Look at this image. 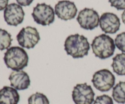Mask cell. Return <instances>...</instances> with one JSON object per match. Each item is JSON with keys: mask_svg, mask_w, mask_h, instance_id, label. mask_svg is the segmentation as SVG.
<instances>
[{"mask_svg": "<svg viewBox=\"0 0 125 104\" xmlns=\"http://www.w3.org/2000/svg\"><path fill=\"white\" fill-rule=\"evenodd\" d=\"M64 48L67 54L73 58H83L87 56L90 44L85 37L76 34L69 35L66 38Z\"/></svg>", "mask_w": 125, "mask_h": 104, "instance_id": "cell-1", "label": "cell"}, {"mask_svg": "<svg viewBox=\"0 0 125 104\" xmlns=\"http://www.w3.org/2000/svg\"><path fill=\"white\" fill-rule=\"evenodd\" d=\"M4 61L8 68L20 71L28 66L29 57L23 48L13 46L7 49L4 56Z\"/></svg>", "mask_w": 125, "mask_h": 104, "instance_id": "cell-2", "label": "cell"}, {"mask_svg": "<svg viewBox=\"0 0 125 104\" xmlns=\"http://www.w3.org/2000/svg\"><path fill=\"white\" fill-rule=\"evenodd\" d=\"M91 46L94 55L101 59L111 57L113 56L115 49V41L106 34H101L95 37Z\"/></svg>", "mask_w": 125, "mask_h": 104, "instance_id": "cell-3", "label": "cell"}, {"mask_svg": "<svg viewBox=\"0 0 125 104\" xmlns=\"http://www.w3.org/2000/svg\"><path fill=\"white\" fill-rule=\"evenodd\" d=\"M92 82L96 90L101 92H106L114 87L115 77L109 69H103L94 73Z\"/></svg>", "mask_w": 125, "mask_h": 104, "instance_id": "cell-4", "label": "cell"}, {"mask_svg": "<svg viewBox=\"0 0 125 104\" xmlns=\"http://www.w3.org/2000/svg\"><path fill=\"white\" fill-rule=\"evenodd\" d=\"M32 16L34 21L42 26H48L54 21L55 12L50 5L38 4L33 9Z\"/></svg>", "mask_w": 125, "mask_h": 104, "instance_id": "cell-5", "label": "cell"}, {"mask_svg": "<svg viewBox=\"0 0 125 104\" xmlns=\"http://www.w3.org/2000/svg\"><path fill=\"white\" fill-rule=\"evenodd\" d=\"M95 93L86 83L77 84L72 91V99L75 104H92Z\"/></svg>", "mask_w": 125, "mask_h": 104, "instance_id": "cell-6", "label": "cell"}, {"mask_svg": "<svg viewBox=\"0 0 125 104\" xmlns=\"http://www.w3.org/2000/svg\"><path fill=\"white\" fill-rule=\"evenodd\" d=\"M40 39V35L36 28L31 26L23 28L17 35L18 44L21 47L26 49L35 47Z\"/></svg>", "mask_w": 125, "mask_h": 104, "instance_id": "cell-7", "label": "cell"}, {"mask_svg": "<svg viewBox=\"0 0 125 104\" xmlns=\"http://www.w3.org/2000/svg\"><path fill=\"white\" fill-rule=\"evenodd\" d=\"M77 21L83 29L93 30L98 26L100 17L98 12L93 9L85 8L79 12Z\"/></svg>", "mask_w": 125, "mask_h": 104, "instance_id": "cell-8", "label": "cell"}, {"mask_svg": "<svg viewBox=\"0 0 125 104\" xmlns=\"http://www.w3.org/2000/svg\"><path fill=\"white\" fill-rule=\"evenodd\" d=\"M24 12L20 5L16 3L9 4L4 11V18L7 24L17 26L24 20Z\"/></svg>", "mask_w": 125, "mask_h": 104, "instance_id": "cell-9", "label": "cell"}, {"mask_svg": "<svg viewBox=\"0 0 125 104\" xmlns=\"http://www.w3.org/2000/svg\"><path fill=\"white\" fill-rule=\"evenodd\" d=\"M55 13L59 18L64 21L70 20L76 17L78 9L75 4L68 0L60 1L55 6Z\"/></svg>", "mask_w": 125, "mask_h": 104, "instance_id": "cell-10", "label": "cell"}, {"mask_svg": "<svg viewBox=\"0 0 125 104\" xmlns=\"http://www.w3.org/2000/svg\"><path fill=\"white\" fill-rule=\"evenodd\" d=\"M101 30L106 34H115L120 29V21L115 14L111 12L103 13L100 18Z\"/></svg>", "mask_w": 125, "mask_h": 104, "instance_id": "cell-11", "label": "cell"}, {"mask_svg": "<svg viewBox=\"0 0 125 104\" xmlns=\"http://www.w3.org/2000/svg\"><path fill=\"white\" fill-rule=\"evenodd\" d=\"M10 85L17 90H26L31 84L29 75L23 71H13L9 77Z\"/></svg>", "mask_w": 125, "mask_h": 104, "instance_id": "cell-12", "label": "cell"}, {"mask_svg": "<svg viewBox=\"0 0 125 104\" xmlns=\"http://www.w3.org/2000/svg\"><path fill=\"white\" fill-rule=\"evenodd\" d=\"M20 95L14 88L5 86L0 90V104H18Z\"/></svg>", "mask_w": 125, "mask_h": 104, "instance_id": "cell-13", "label": "cell"}, {"mask_svg": "<svg viewBox=\"0 0 125 104\" xmlns=\"http://www.w3.org/2000/svg\"><path fill=\"white\" fill-rule=\"evenodd\" d=\"M113 71L118 76H125V53L118 54L112 59Z\"/></svg>", "mask_w": 125, "mask_h": 104, "instance_id": "cell-14", "label": "cell"}, {"mask_svg": "<svg viewBox=\"0 0 125 104\" xmlns=\"http://www.w3.org/2000/svg\"><path fill=\"white\" fill-rule=\"evenodd\" d=\"M112 97L118 104H125V82H120L112 91Z\"/></svg>", "mask_w": 125, "mask_h": 104, "instance_id": "cell-15", "label": "cell"}, {"mask_svg": "<svg viewBox=\"0 0 125 104\" xmlns=\"http://www.w3.org/2000/svg\"><path fill=\"white\" fill-rule=\"evenodd\" d=\"M12 41L10 34L7 30L0 29V51L9 48Z\"/></svg>", "mask_w": 125, "mask_h": 104, "instance_id": "cell-16", "label": "cell"}, {"mask_svg": "<svg viewBox=\"0 0 125 104\" xmlns=\"http://www.w3.org/2000/svg\"><path fill=\"white\" fill-rule=\"evenodd\" d=\"M28 104H50V102L45 95L37 92L29 97Z\"/></svg>", "mask_w": 125, "mask_h": 104, "instance_id": "cell-17", "label": "cell"}, {"mask_svg": "<svg viewBox=\"0 0 125 104\" xmlns=\"http://www.w3.org/2000/svg\"><path fill=\"white\" fill-rule=\"evenodd\" d=\"M115 44L120 51L125 53V32L117 35L115 39Z\"/></svg>", "mask_w": 125, "mask_h": 104, "instance_id": "cell-18", "label": "cell"}, {"mask_svg": "<svg viewBox=\"0 0 125 104\" xmlns=\"http://www.w3.org/2000/svg\"><path fill=\"white\" fill-rule=\"evenodd\" d=\"M94 104H114L112 97L108 95H103L98 96L94 101Z\"/></svg>", "mask_w": 125, "mask_h": 104, "instance_id": "cell-19", "label": "cell"}, {"mask_svg": "<svg viewBox=\"0 0 125 104\" xmlns=\"http://www.w3.org/2000/svg\"><path fill=\"white\" fill-rule=\"evenodd\" d=\"M112 7L117 10H125V0H109Z\"/></svg>", "mask_w": 125, "mask_h": 104, "instance_id": "cell-20", "label": "cell"}, {"mask_svg": "<svg viewBox=\"0 0 125 104\" xmlns=\"http://www.w3.org/2000/svg\"><path fill=\"white\" fill-rule=\"evenodd\" d=\"M19 5L21 6H28L34 0H16Z\"/></svg>", "mask_w": 125, "mask_h": 104, "instance_id": "cell-21", "label": "cell"}, {"mask_svg": "<svg viewBox=\"0 0 125 104\" xmlns=\"http://www.w3.org/2000/svg\"><path fill=\"white\" fill-rule=\"evenodd\" d=\"M9 0H0V11L5 9L8 6Z\"/></svg>", "mask_w": 125, "mask_h": 104, "instance_id": "cell-22", "label": "cell"}, {"mask_svg": "<svg viewBox=\"0 0 125 104\" xmlns=\"http://www.w3.org/2000/svg\"><path fill=\"white\" fill-rule=\"evenodd\" d=\"M122 21H123V23L125 24V10L122 14Z\"/></svg>", "mask_w": 125, "mask_h": 104, "instance_id": "cell-23", "label": "cell"}]
</instances>
